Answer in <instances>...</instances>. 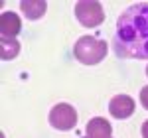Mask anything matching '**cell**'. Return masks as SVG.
I'll return each mask as SVG.
<instances>
[{
  "instance_id": "8",
  "label": "cell",
  "mask_w": 148,
  "mask_h": 138,
  "mask_svg": "<svg viewBox=\"0 0 148 138\" xmlns=\"http://www.w3.org/2000/svg\"><path fill=\"white\" fill-rule=\"evenodd\" d=\"M20 8H22L24 16L28 20H38V18H42L46 14L47 2H44V0H22Z\"/></svg>"
},
{
  "instance_id": "3",
  "label": "cell",
  "mask_w": 148,
  "mask_h": 138,
  "mask_svg": "<svg viewBox=\"0 0 148 138\" xmlns=\"http://www.w3.org/2000/svg\"><path fill=\"white\" fill-rule=\"evenodd\" d=\"M75 16L85 28H97L105 20V12H103L101 2L95 0H81L75 4Z\"/></svg>"
},
{
  "instance_id": "7",
  "label": "cell",
  "mask_w": 148,
  "mask_h": 138,
  "mask_svg": "<svg viewBox=\"0 0 148 138\" xmlns=\"http://www.w3.org/2000/svg\"><path fill=\"white\" fill-rule=\"evenodd\" d=\"M22 30V22L14 12H2L0 16V34L2 38H14L20 34Z\"/></svg>"
},
{
  "instance_id": "1",
  "label": "cell",
  "mask_w": 148,
  "mask_h": 138,
  "mask_svg": "<svg viewBox=\"0 0 148 138\" xmlns=\"http://www.w3.org/2000/svg\"><path fill=\"white\" fill-rule=\"evenodd\" d=\"M113 49L123 59H148V2L132 4L121 14Z\"/></svg>"
},
{
  "instance_id": "11",
  "label": "cell",
  "mask_w": 148,
  "mask_h": 138,
  "mask_svg": "<svg viewBox=\"0 0 148 138\" xmlns=\"http://www.w3.org/2000/svg\"><path fill=\"white\" fill-rule=\"evenodd\" d=\"M142 138H148V120L142 124Z\"/></svg>"
},
{
  "instance_id": "9",
  "label": "cell",
  "mask_w": 148,
  "mask_h": 138,
  "mask_svg": "<svg viewBox=\"0 0 148 138\" xmlns=\"http://www.w3.org/2000/svg\"><path fill=\"white\" fill-rule=\"evenodd\" d=\"M0 51H2L0 55H2L4 61L14 59L20 51V42L16 38H0Z\"/></svg>"
},
{
  "instance_id": "4",
  "label": "cell",
  "mask_w": 148,
  "mask_h": 138,
  "mask_svg": "<svg viewBox=\"0 0 148 138\" xmlns=\"http://www.w3.org/2000/svg\"><path fill=\"white\" fill-rule=\"evenodd\" d=\"M49 124L56 130H71L77 124V113L67 103H59L49 111Z\"/></svg>"
},
{
  "instance_id": "2",
  "label": "cell",
  "mask_w": 148,
  "mask_h": 138,
  "mask_svg": "<svg viewBox=\"0 0 148 138\" xmlns=\"http://www.w3.org/2000/svg\"><path fill=\"white\" fill-rule=\"evenodd\" d=\"M73 55L85 65H97L107 55V42L93 36H83L73 46Z\"/></svg>"
},
{
  "instance_id": "10",
  "label": "cell",
  "mask_w": 148,
  "mask_h": 138,
  "mask_svg": "<svg viewBox=\"0 0 148 138\" xmlns=\"http://www.w3.org/2000/svg\"><path fill=\"white\" fill-rule=\"evenodd\" d=\"M140 103L148 111V87H142V91H140Z\"/></svg>"
},
{
  "instance_id": "5",
  "label": "cell",
  "mask_w": 148,
  "mask_h": 138,
  "mask_svg": "<svg viewBox=\"0 0 148 138\" xmlns=\"http://www.w3.org/2000/svg\"><path fill=\"white\" fill-rule=\"evenodd\" d=\"M109 113L114 118H128L134 113V99H130L128 95H116L109 103Z\"/></svg>"
},
{
  "instance_id": "6",
  "label": "cell",
  "mask_w": 148,
  "mask_h": 138,
  "mask_svg": "<svg viewBox=\"0 0 148 138\" xmlns=\"http://www.w3.org/2000/svg\"><path fill=\"white\" fill-rule=\"evenodd\" d=\"M85 130H87L85 138H113V126H111V122L101 118V116L91 118L87 122Z\"/></svg>"
},
{
  "instance_id": "12",
  "label": "cell",
  "mask_w": 148,
  "mask_h": 138,
  "mask_svg": "<svg viewBox=\"0 0 148 138\" xmlns=\"http://www.w3.org/2000/svg\"><path fill=\"white\" fill-rule=\"evenodd\" d=\"M146 75H148V67H146Z\"/></svg>"
}]
</instances>
